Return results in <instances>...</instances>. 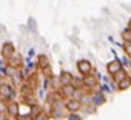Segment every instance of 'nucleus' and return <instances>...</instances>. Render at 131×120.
Returning a JSON list of instances; mask_svg holds the SVG:
<instances>
[{"instance_id": "dca6fc26", "label": "nucleus", "mask_w": 131, "mask_h": 120, "mask_svg": "<svg viewBox=\"0 0 131 120\" xmlns=\"http://www.w3.org/2000/svg\"><path fill=\"white\" fill-rule=\"evenodd\" d=\"M67 118H68V120H83V117H81L78 112H70Z\"/></svg>"}, {"instance_id": "ddd939ff", "label": "nucleus", "mask_w": 131, "mask_h": 120, "mask_svg": "<svg viewBox=\"0 0 131 120\" xmlns=\"http://www.w3.org/2000/svg\"><path fill=\"white\" fill-rule=\"evenodd\" d=\"M71 87L77 90H85V84H83V77H73L71 78Z\"/></svg>"}, {"instance_id": "9b49d317", "label": "nucleus", "mask_w": 131, "mask_h": 120, "mask_svg": "<svg viewBox=\"0 0 131 120\" xmlns=\"http://www.w3.org/2000/svg\"><path fill=\"white\" fill-rule=\"evenodd\" d=\"M71 78H73V75L70 73V72L63 70L60 73V77H58V82H60V87H65V85H71Z\"/></svg>"}, {"instance_id": "423d86ee", "label": "nucleus", "mask_w": 131, "mask_h": 120, "mask_svg": "<svg viewBox=\"0 0 131 120\" xmlns=\"http://www.w3.org/2000/svg\"><path fill=\"white\" fill-rule=\"evenodd\" d=\"M15 45H13L12 42H3L2 43V49H0V53H2V59L7 60L8 57H12L13 53H15Z\"/></svg>"}, {"instance_id": "4468645a", "label": "nucleus", "mask_w": 131, "mask_h": 120, "mask_svg": "<svg viewBox=\"0 0 131 120\" xmlns=\"http://www.w3.org/2000/svg\"><path fill=\"white\" fill-rule=\"evenodd\" d=\"M126 75H128L126 68H121V70H118L116 73H113V75H111V78H113V82H116V84H118V82H121L123 78L126 77Z\"/></svg>"}, {"instance_id": "6ab92c4d", "label": "nucleus", "mask_w": 131, "mask_h": 120, "mask_svg": "<svg viewBox=\"0 0 131 120\" xmlns=\"http://www.w3.org/2000/svg\"><path fill=\"white\" fill-rule=\"evenodd\" d=\"M128 29H131V20H129V22H128Z\"/></svg>"}, {"instance_id": "a211bd4d", "label": "nucleus", "mask_w": 131, "mask_h": 120, "mask_svg": "<svg viewBox=\"0 0 131 120\" xmlns=\"http://www.w3.org/2000/svg\"><path fill=\"white\" fill-rule=\"evenodd\" d=\"M28 55H30V57H32V55H35V50H33V49H30V50H28Z\"/></svg>"}, {"instance_id": "20e7f679", "label": "nucleus", "mask_w": 131, "mask_h": 120, "mask_svg": "<svg viewBox=\"0 0 131 120\" xmlns=\"http://www.w3.org/2000/svg\"><path fill=\"white\" fill-rule=\"evenodd\" d=\"M5 114L8 115L10 118H12V117H18V115H20V102L8 100V102H7V110H5Z\"/></svg>"}, {"instance_id": "39448f33", "label": "nucleus", "mask_w": 131, "mask_h": 120, "mask_svg": "<svg viewBox=\"0 0 131 120\" xmlns=\"http://www.w3.org/2000/svg\"><path fill=\"white\" fill-rule=\"evenodd\" d=\"M81 107H83V104H81L78 98L71 97V98H67V100H65V108H67L68 114H70V112H78Z\"/></svg>"}, {"instance_id": "9d476101", "label": "nucleus", "mask_w": 131, "mask_h": 120, "mask_svg": "<svg viewBox=\"0 0 131 120\" xmlns=\"http://www.w3.org/2000/svg\"><path fill=\"white\" fill-rule=\"evenodd\" d=\"M121 68H123V63H121V60H118V59H115V60H111V62L106 63V70H108L110 75L116 73V72L121 70Z\"/></svg>"}, {"instance_id": "f03ea898", "label": "nucleus", "mask_w": 131, "mask_h": 120, "mask_svg": "<svg viewBox=\"0 0 131 120\" xmlns=\"http://www.w3.org/2000/svg\"><path fill=\"white\" fill-rule=\"evenodd\" d=\"M5 65L7 67H13V68H23L25 67V60H23V57L20 55V53H13L12 57H8V59L5 60Z\"/></svg>"}, {"instance_id": "2eb2a0df", "label": "nucleus", "mask_w": 131, "mask_h": 120, "mask_svg": "<svg viewBox=\"0 0 131 120\" xmlns=\"http://www.w3.org/2000/svg\"><path fill=\"white\" fill-rule=\"evenodd\" d=\"M121 37H123V40H125V42H131V29L126 27V29L121 32Z\"/></svg>"}, {"instance_id": "6e6552de", "label": "nucleus", "mask_w": 131, "mask_h": 120, "mask_svg": "<svg viewBox=\"0 0 131 120\" xmlns=\"http://www.w3.org/2000/svg\"><path fill=\"white\" fill-rule=\"evenodd\" d=\"M106 102V97H105V94L103 92H93L91 95H90V104L91 105H95V107H100V105H103Z\"/></svg>"}, {"instance_id": "1a4fd4ad", "label": "nucleus", "mask_w": 131, "mask_h": 120, "mask_svg": "<svg viewBox=\"0 0 131 120\" xmlns=\"http://www.w3.org/2000/svg\"><path fill=\"white\" fill-rule=\"evenodd\" d=\"M48 65H50V60H48V57L45 55V53H40L38 57H37V60H35V67H37V70L38 72H42L43 68H47Z\"/></svg>"}, {"instance_id": "aec40b11", "label": "nucleus", "mask_w": 131, "mask_h": 120, "mask_svg": "<svg viewBox=\"0 0 131 120\" xmlns=\"http://www.w3.org/2000/svg\"><path fill=\"white\" fill-rule=\"evenodd\" d=\"M0 102H5V100H3V97H2V95H0Z\"/></svg>"}, {"instance_id": "f257e3e1", "label": "nucleus", "mask_w": 131, "mask_h": 120, "mask_svg": "<svg viewBox=\"0 0 131 120\" xmlns=\"http://www.w3.org/2000/svg\"><path fill=\"white\" fill-rule=\"evenodd\" d=\"M0 95L3 97V100H5V102H8V100H15L17 90H15V87H13L12 84H8V82L3 80L2 84H0Z\"/></svg>"}, {"instance_id": "7ed1b4c3", "label": "nucleus", "mask_w": 131, "mask_h": 120, "mask_svg": "<svg viewBox=\"0 0 131 120\" xmlns=\"http://www.w3.org/2000/svg\"><path fill=\"white\" fill-rule=\"evenodd\" d=\"M77 70H78V73L83 77V75H88V73H91V72H93V65H91V62H90V60L81 59V60L77 62Z\"/></svg>"}, {"instance_id": "f3484780", "label": "nucleus", "mask_w": 131, "mask_h": 120, "mask_svg": "<svg viewBox=\"0 0 131 120\" xmlns=\"http://www.w3.org/2000/svg\"><path fill=\"white\" fill-rule=\"evenodd\" d=\"M28 29L37 35V22H35V19H30V20H28Z\"/></svg>"}, {"instance_id": "0eeeda50", "label": "nucleus", "mask_w": 131, "mask_h": 120, "mask_svg": "<svg viewBox=\"0 0 131 120\" xmlns=\"http://www.w3.org/2000/svg\"><path fill=\"white\" fill-rule=\"evenodd\" d=\"M98 80H100V77H96L95 72H91V73H88V75H83L85 88H95V87H98Z\"/></svg>"}, {"instance_id": "f8f14e48", "label": "nucleus", "mask_w": 131, "mask_h": 120, "mask_svg": "<svg viewBox=\"0 0 131 120\" xmlns=\"http://www.w3.org/2000/svg\"><path fill=\"white\" fill-rule=\"evenodd\" d=\"M116 85H118V90H119V92H125V90H128V88L131 87V75L128 73V75H126V77L123 78L121 82H118Z\"/></svg>"}]
</instances>
